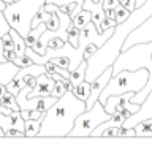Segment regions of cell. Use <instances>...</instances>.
<instances>
[{
    "mask_svg": "<svg viewBox=\"0 0 152 147\" xmlns=\"http://www.w3.org/2000/svg\"><path fill=\"white\" fill-rule=\"evenodd\" d=\"M84 111L86 101L79 100L71 90H66L45 112L38 136H68L76 117Z\"/></svg>",
    "mask_w": 152,
    "mask_h": 147,
    "instance_id": "cell-1",
    "label": "cell"
},
{
    "mask_svg": "<svg viewBox=\"0 0 152 147\" xmlns=\"http://www.w3.org/2000/svg\"><path fill=\"white\" fill-rule=\"evenodd\" d=\"M140 68H146L149 71V79H147L144 89L133 95L130 101L142 106L152 93V41L138 43V44H133L127 49H122L113 63V74H116L122 70L135 71Z\"/></svg>",
    "mask_w": 152,
    "mask_h": 147,
    "instance_id": "cell-2",
    "label": "cell"
},
{
    "mask_svg": "<svg viewBox=\"0 0 152 147\" xmlns=\"http://www.w3.org/2000/svg\"><path fill=\"white\" fill-rule=\"evenodd\" d=\"M147 79H149V71L146 68H140L135 71L122 70L111 76L106 87L100 93L98 101L104 104L108 97H114V95H121V93H127V92L138 93L144 89V85L147 84Z\"/></svg>",
    "mask_w": 152,
    "mask_h": 147,
    "instance_id": "cell-3",
    "label": "cell"
},
{
    "mask_svg": "<svg viewBox=\"0 0 152 147\" xmlns=\"http://www.w3.org/2000/svg\"><path fill=\"white\" fill-rule=\"evenodd\" d=\"M46 0H19V2L7 3L3 16L8 21L10 27L14 28L19 35L26 36L32 28L33 16L43 8Z\"/></svg>",
    "mask_w": 152,
    "mask_h": 147,
    "instance_id": "cell-4",
    "label": "cell"
},
{
    "mask_svg": "<svg viewBox=\"0 0 152 147\" xmlns=\"http://www.w3.org/2000/svg\"><path fill=\"white\" fill-rule=\"evenodd\" d=\"M113 114L106 112V109L100 101H95L90 109H86L81 112L75 120L73 128L70 130L68 136H90L92 131L97 128L102 122H106L111 119Z\"/></svg>",
    "mask_w": 152,
    "mask_h": 147,
    "instance_id": "cell-5",
    "label": "cell"
},
{
    "mask_svg": "<svg viewBox=\"0 0 152 147\" xmlns=\"http://www.w3.org/2000/svg\"><path fill=\"white\" fill-rule=\"evenodd\" d=\"M114 28L116 27H113V28H108V30H104L100 33L97 30V27H95V24L90 21L87 25H84L83 28H81V32H79V43H78V46L79 47H84L89 44V43H94L95 46H98V47H102L104 43H106L109 38L113 36V33H114Z\"/></svg>",
    "mask_w": 152,
    "mask_h": 147,
    "instance_id": "cell-6",
    "label": "cell"
},
{
    "mask_svg": "<svg viewBox=\"0 0 152 147\" xmlns=\"http://www.w3.org/2000/svg\"><path fill=\"white\" fill-rule=\"evenodd\" d=\"M147 41H152V14L149 17H146L141 24H138V25L125 36L122 49H127V47H130L133 44H138V43H147Z\"/></svg>",
    "mask_w": 152,
    "mask_h": 147,
    "instance_id": "cell-7",
    "label": "cell"
},
{
    "mask_svg": "<svg viewBox=\"0 0 152 147\" xmlns=\"http://www.w3.org/2000/svg\"><path fill=\"white\" fill-rule=\"evenodd\" d=\"M111 76H113V65L108 66V68H104L103 73L90 82V95H89V98L86 100V109H90L94 106L95 101H98L100 93H102V90L104 87H106V84L109 82Z\"/></svg>",
    "mask_w": 152,
    "mask_h": 147,
    "instance_id": "cell-8",
    "label": "cell"
},
{
    "mask_svg": "<svg viewBox=\"0 0 152 147\" xmlns=\"http://www.w3.org/2000/svg\"><path fill=\"white\" fill-rule=\"evenodd\" d=\"M56 85V81L51 78L48 73H41L37 78V84L30 92L27 93V97H49L52 89Z\"/></svg>",
    "mask_w": 152,
    "mask_h": 147,
    "instance_id": "cell-9",
    "label": "cell"
},
{
    "mask_svg": "<svg viewBox=\"0 0 152 147\" xmlns=\"http://www.w3.org/2000/svg\"><path fill=\"white\" fill-rule=\"evenodd\" d=\"M83 8H86V9H89V11H90V21L95 24L97 30L100 32L102 21L106 17V13H104V8H103V0H100V2H94V0H84ZM100 33H102V32H100Z\"/></svg>",
    "mask_w": 152,
    "mask_h": 147,
    "instance_id": "cell-10",
    "label": "cell"
},
{
    "mask_svg": "<svg viewBox=\"0 0 152 147\" xmlns=\"http://www.w3.org/2000/svg\"><path fill=\"white\" fill-rule=\"evenodd\" d=\"M21 66H18L14 62H0V84L7 85L11 81Z\"/></svg>",
    "mask_w": 152,
    "mask_h": 147,
    "instance_id": "cell-11",
    "label": "cell"
},
{
    "mask_svg": "<svg viewBox=\"0 0 152 147\" xmlns=\"http://www.w3.org/2000/svg\"><path fill=\"white\" fill-rule=\"evenodd\" d=\"M86 70H87V60H81V63L75 70L70 71V82L71 85H78L86 81Z\"/></svg>",
    "mask_w": 152,
    "mask_h": 147,
    "instance_id": "cell-12",
    "label": "cell"
},
{
    "mask_svg": "<svg viewBox=\"0 0 152 147\" xmlns=\"http://www.w3.org/2000/svg\"><path fill=\"white\" fill-rule=\"evenodd\" d=\"M10 35L13 38V44H14V52H16L18 55H24L26 54V49H27V44H26V38L22 35H19V33L14 30V28L10 27Z\"/></svg>",
    "mask_w": 152,
    "mask_h": 147,
    "instance_id": "cell-13",
    "label": "cell"
},
{
    "mask_svg": "<svg viewBox=\"0 0 152 147\" xmlns=\"http://www.w3.org/2000/svg\"><path fill=\"white\" fill-rule=\"evenodd\" d=\"M46 28H48V27H46L45 22H41L40 25L35 27V28H30V32H28L27 35L24 36V38H26V44H27L28 47H33V46L37 44V41H38V38H40V35L46 30Z\"/></svg>",
    "mask_w": 152,
    "mask_h": 147,
    "instance_id": "cell-14",
    "label": "cell"
},
{
    "mask_svg": "<svg viewBox=\"0 0 152 147\" xmlns=\"http://www.w3.org/2000/svg\"><path fill=\"white\" fill-rule=\"evenodd\" d=\"M40 127H41V119H27V120H24V135L38 136Z\"/></svg>",
    "mask_w": 152,
    "mask_h": 147,
    "instance_id": "cell-15",
    "label": "cell"
},
{
    "mask_svg": "<svg viewBox=\"0 0 152 147\" xmlns=\"http://www.w3.org/2000/svg\"><path fill=\"white\" fill-rule=\"evenodd\" d=\"M136 136H152V119H142L135 127Z\"/></svg>",
    "mask_w": 152,
    "mask_h": 147,
    "instance_id": "cell-16",
    "label": "cell"
},
{
    "mask_svg": "<svg viewBox=\"0 0 152 147\" xmlns=\"http://www.w3.org/2000/svg\"><path fill=\"white\" fill-rule=\"evenodd\" d=\"M71 92H73V93L76 95V97L79 98V100L86 101V100L89 98V95H90V82H89V81H83L81 84L73 85Z\"/></svg>",
    "mask_w": 152,
    "mask_h": 147,
    "instance_id": "cell-17",
    "label": "cell"
},
{
    "mask_svg": "<svg viewBox=\"0 0 152 147\" xmlns=\"http://www.w3.org/2000/svg\"><path fill=\"white\" fill-rule=\"evenodd\" d=\"M71 22H73L78 28H83L84 25H87V24L90 22V11L83 8L79 13H76L75 16L71 17Z\"/></svg>",
    "mask_w": 152,
    "mask_h": 147,
    "instance_id": "cell-18",
    "label": "cell"
},
{
    "mask_svg": "<svg viewBox=\"0 0 152 147\" xmlns=\"http://www.w3.org/2000/svg\"><path fill=\"white\" fill-rule=\"evenodd\" d=\"M0 103H2L5 108L11 109V111H21V109H19V104L16 101V95H13L11 92H8V90L0 97Z\"/></svg>",
    "mask_w": 152,
    "mask_h": 147,
    "instance_id": "cell-19",
    "label": "cell"
},
{
    "mask_svg": "<svg viewBox=\"0 0 152 147\" xmlns=\"http://www.w3.org/2000/svg\"><path fill=\"white\" fill-rule=\"evenodd\" d=\"M79 32H81V28H78L73 22H71L68 25V28H66V33H68V43L71 46H75V47H78V43H79Z\"/></svg>",
    "mask_w": 152,
    "mask_h": 147,
    "instance_id": "cell-20",
    "label": "cell"
},
{
    "mask_svg": "<svg viewBox=\"0 0 152 147\" xmlns=\"http://www.w3.org/2000/svg\"><path fill=\"white\" fill-rule=\"evenodd\" d=\"M130 14H132V11H128V9H127L125 7H122L121 3H119L117 7H116V21H117V24L125 22Z\"/></svg>",
    "mask_w": 152,
    "mask_h": 147,
    "instance_id": "cell-21",
    "label": "cell"
},
{
    "mask_svg": "<svg viewBox=\"0 0 152 147\" xmlns=\"http://www.w3.org/2000/svg\"><path fill=\"white\" fill-rule=\"evenodd\" d=\"M97 51H98V46H95L94 43H89V44L83 49V59L84 60H89Z\"/></svg>",
    "mask_w": 152,
    "mask_h": 147,
    "instance_id": "cell-22",
    "label": "cell"
},
{
    "mask_svg": "<svg viewBox=\"0 0 152 147\" xmlns=\"http://www.w3.org/2000/svg\"><path fill=\"white\" fill-rule=\"evenodd\" d=\"M14 63H16L18 66H28V65L33 63V60L27 54H24V55H18L16 59H14Z\"/></svg>",
    "mask_w": 152,
    "mask_h": 147,
    "instance_id": "cell-23",
    "label": "cell"
},
{
    "mask_svg": "<svg viewBox=\"0 0 152 147\" xmlns=\"http://www.w3.org/2000/svg\"><path fill=\"white\" fill-rule=\"evenodd\" d=\"M117 25V21L116 19H111V17H104L102 21V25H100V32H104L108 30V28H113Z\"/></svg>",
    "mask_w": 152,
    "mask_h": 147,
    "instance_id": "cell-24",
    "label": "cell"
},
{
    "mask_svg": "<svg viewBox=\"0 0 152 147\" xmlns=\"http://www.w3.org/2000/svg\"><path fill=\"white\" fill-rule=\"evenodd\" d=\"M2 41H3V49H14L13 38H11V35H10V32L2 35Z\"/></svg>",
    "mask_w": 152,
    "mask_h": 147,
    "instance_id": "cell-25",
    "label": "cell"
},
{
    "mask_svg": "<svg viewBox=\"0 0 152 147\" xmlns=\"http://www.w3.org/2000/svg\"><path fill=\"white\" fill-rule=\"evenodd\" d=\"M10 30V24L3 16V11H0V38H2L3 33H7Z\"/></svg>",
    "mask_w": 152,
    "mask_h": 147,
    "instance_id": "cell-26",
    "label": "cell"
},
{
    "mask_svg": "<svg viewBox=\"0 0 152 147\" xmlns=\"http://www.w3.org/2000/svg\"><path fill=\"white\" fill-rule=\"evenodd\" d=\"M119 128H121V127H108V128H104V130L102 131V135H100V136H104V138H108V136H119Z\"/></svg>",
    "mask_w": 152,
    "mask_h": 147,
    "instance_id": "cell-27",
    "label": "cell"
},
{
    "mask_svg": "<svg viewBox=\"0 0 152 147\" xmlns=\"http://www.w3.org/2000/svg\"><path fill=\"white\" fill-rule=\"evenodd\" d=\"M46 3H56L62 7V5H68V3H78V5H83L84 0H46Z\"/></svg>",
    "mask_w": 152,
    "mask_h": 147,
    "instance_id": "cell-28",
    "label": "cell"
},
{
    "mask_svg": "<svg viewBox=\"0 0 152 147\" xmlns=\"http://www.w3.org/2000/svg\"><path fill=\"white\" fill-rule=\"evenodd\" d=\"M119 136H136V131H135V128L121 127L119 128Z\"/></svg>",
    "mask_w": 152,
    "mask_h": 147,
    "instance_id": "cell-29",
    "label": "cell"
},
{
    "mask_svg": "<svg viewBox=\"0 0 152 147\" xmlns=\"http://www.w3.org/2000/svg\"><path fill=\"white\" fill-rule=\"evenodd\" d=\"M3 55H5V60H8V62H14V59L18 57L14 49H3Z\"/></svg>",
    "mask_w": 152,
    "mask_h": 147,
    "instance_id": "cell-30",
    "label": "cell"
},
{
    "mask_svg": "<svg viewBox=\"0 0 152 147\" xmlns=\"http://www.w3.org/2000/svg\"><path fill=\"white\" fill-rule=\"evenodd\" d=\"M122 7H125L128 11H135V0H119Z\"/></svg>",
    "mask_w": 152,
    "mask_h": 147,
    "instance_id": "cell-31",
    "label": "cell"
},
{
    "mask_svg": "<svg viewBox=\"0 0 152 147\" xmlns=\"http://www.w3.org/2000/svg\"><path fill=\"white\" fill-rule=\"evenodd\" d=\"M119 5V0H103V8L109 9V8H116Z\"/></svg>",
    "mask_w": 152,
    "mask_h": 147,
    "instance_id": "cell-32",
    "label": "cell"
},
{
    "mask_svg": "<svg viewBox=\"0 0 152 147\" xmlns=\"http://www.w3.org/2000/svg\"><path fill=\"white\" fill-rule=\"evenodd\" d=\"M43 116H45V112L33 109V111H30V117H28V119H43Z\"/></svg>",
    "mask_w": 152,
    "mask_h": 147,
    "instance_id": "cell-33",
    "label": "cell"
},
{
    "mask_svg": "<svg viewBox=\"0 0 152 147\" xmlns=\"http://www.w3.org/2000/svg\"><path fill=\"white\" fill-rule=\"evenodd\" d=\"M104 13H106V17L116 19V8H109V9H104Z\"/></svg>",
    "mask_w": 152,
    "mask_h": 147,
    "instance_id": "cell-34",
    "label": "cell"
},
{
    "mask_svg": "<svg viewBox=\"0 0 152 147\" xmlns=\"http://www.w3.org/2000/svg\"><path fill=\"white\" fill-rule=\"evenodd\" d=\"M149 0H135V8H142Z\"/></svg>",
    "mask_w": 152,
    "mask_h": 147,
    "instance_id": "cell-35",
    "label": "cell"
},
{
    "mask_svg": "<svg viewBox=\"0 0 152 147\" xmlns=\"http://www.w3.org/2000/svg\"><path fill=\"white\" fill-rule=\"evenodd\" d=\"M0 62H7L5 60V55H3V41L0 38Z\"/></svg>",
    "mask_w": 152,
    "mask_h": 147,
    "instance_id": "cell-36",
    "label": "cell"
},
{
    "mask_svg": "<svg viewBox=\"0 0 152 147\" xmlns=\"http://www.w3.org/2000/svg\"><path fill=\"white\" fill-rule=\"evenodd\" d=\"M7 92V85H3V84H0V97H2V95Z\"/></svg>",
    "mask_w": 152,
    "mask_h": 147,
    "instance_id": "cell-37",
    "label": "cell"
},
{
    "mask_svg": "<svg viewBox=\"0 0 152 147\" xmlns=\"http://www.w3.org/2000/svg\"><path fill=\"white\" fill-rule=\"evenodd\" d=\"M5 7H7V3H5L3 0H0V11H3V9H5Z\"/></svg>",
    "mask_w": 152,
    "mask_h": 147,
    "instance_id": "cell-38",
    "label": "cell"
},
{
    "mask_svg": "<svg viewBox=\"0 0 152 147\" xmlns=\"http://www.w3.org/2000/svg\"><path fill=\"white\" fill-rule=\"evenodd\" d=\"M0 136H5V135H3V128H2V127H0Z\"/></svg>",
    "mask_w": 152,
    "mask_h": 147,
    "instance_id": "cell-39",
    "label": "cell"
},
{
    "mask_svg": "<svg viewBox=\"0 0 152 147\" xmlns=\"http://www.w3.org/2000/svg\"><path fill=\"white\" fill-rule=\"evenodd\" d=\"M3 2H5V3H11L13 0H3Z\"/></svg>",
    "mask_w": 152,
    "mask_h": 147,
    "instance_id": "cell-40",
    "label": "cell"
},
{
    "mask_svg": "<svg viewBox=\"0 0 152 147\" xmlns=\"http://www.w3.org/2000/svg\"><path fill=\"white\" fill-rule=\"evenodd\" d=\"M13 2H19V0H13Z\"/></svg>",
    "mask_w": 152,
    "mask_h": 147,
    "instance_id": "cell-41",
    "label": "cell"
},
{
    "mask_svg": "<svg viewBox=\"0 0 152 147\" xmlns=\"http://www.w3.org/2000/svg\"><path fill=\"white\" fill-rule=\"evenodd\" d=\"M94 2H100V0H94Z\"/></svg>",
    "mask_w": 152,
    "mask_h": 147,
    "instance_id": "cell-42",
    "label": "cell"
}]
</instances>
